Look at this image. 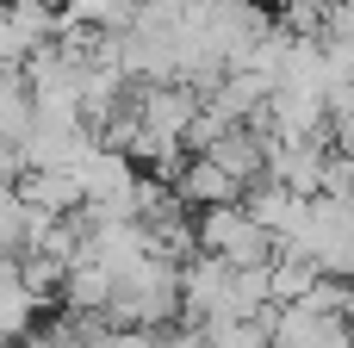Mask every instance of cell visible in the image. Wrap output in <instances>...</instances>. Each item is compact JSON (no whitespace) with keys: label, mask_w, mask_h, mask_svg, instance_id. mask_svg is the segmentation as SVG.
<instances>
[{"label":"cell","mask_w":354,"mask_h":348,"mask_svg":"<svg viewBox=\"0 0 354 348\" xmlns=\"http://www.w3.org/2000/svg\"><path fill=\"white\" fill-rule=\"evenodd\" d=\"M268 224L249 212V205H205V224H199V249L230 262V268H261L268 255Z\"/></svg>","instance_id":"1"},{"label":"cell","mask_w":354,"mask_h":348,"mask_svg":"<svg viewBox=\"0 0 354 348\" xmlns=\"http://www.w3.org/2000/svg\"><path fill=\"white\" fill-rule=\"evenodd\" d=\"M19 193H25L37 212H56V218H75V212L87 205V193H81L75 168H31V174L19 181Z\"/></svg>","instance_id":"2"},{"label":"cell","mask_w":354,"mask_h":348,"mask_svg":"<svg viewBox=\"0 0 354 348\" xmlns=\"http://www.w3.org/2000/svg\"><path fill=\"white\" fill-rule=\"evenodd\" d=\"M37 311H44V299L19 280V262H12V268L0 274V342L19 348L31 330H37Z\"/></svg>","instance_id":"3"},{"label":"cell","mask_w":354,"mask_h":348,"mask_svg":"<svg viewBox=\"0 0 354 348\" xmlns=\"http://www.w3.org/2000/svg\"><path fill=\"white\" fill-rule=\"evenodd\" d=\"M137 6H143V0H62L56 12H62L68 25H87V31H106V37H118V31H131Z\"/></svg>","instance_id":"4"}]
</instances>
